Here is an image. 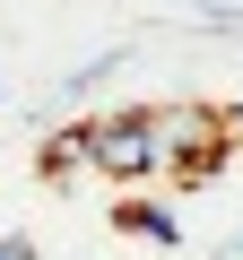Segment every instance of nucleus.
<instances>
[{"instance_id": "f257e3e1", "label": "nucleus", "mask_w": 243, "mask_h": 260, "mask_svg": "<svg viewBox=\"0 0 243 260\" xmlns=\"http://www.w3.org/2000/svg\"><path fill=\"white\" fill-rule=\"evenodd\" d=\"M157 130H165V174H174V182H208V174L234 156L217 104H157Z\"/></svg>"}, {"instance_id": "f03ea898", "label": "nucleus", "mask_w": 243, "mask_h": 260, "mask_svg": "<svg viewBox=\"0 0 243 260\" xmlns=\"http://www.w3.org/2000/svg\"><path fill=\"white\" fill-rule=\"evenodd\" d=\"M87 165L113 174V182L165 174V130H157V113H104V121H87Z\"/></svg>"}, {"instance_id": "7ed1b4c3", "label": "nucleus", "mask_w": 243, "mask_h": 260, "mask_svg": "<svg viewBox=\"0 0 243 260\" xmlns=\"http://www.w3.org/2000/svg\"><path fill=\"white\" fill-rule=\"evenodd\" d=\"M78 174H96L87 165V121H70V130L44 139V182H78Z\"/></svg>"}, {"instance_id": "20e7f679", "label": "nucleus", "mask_w": 243, "mask_h": 260, "mask_svg": "<svg viewBox=\"0 0 243 260\" xmlns=\"http://www.w3.org/2000/svg\"><path fill=\"white\" fill-rule=\"evenodd\" d=\"M122 234H148V243H174L183 225H174V208H148V200H131V208H122Z\"/></svg>"}, {"instance_id": "39448f33", "label": "nucleus", "mask_w": 243, "mask_h": 260, "mask_svg": "<svg viewBox=\"0 0 243 260\" xmlns=\"http://www.w3.org/2000/svg\"><path fill=\"white\" fill-rule=\"evenodd\" d=\"M226 139H234V156H243V104H226Z\"/></svg>"}, {"instance_id": "423d86ee", "label": "nucleus", "mask_w": 243, "mask_h": 260, "mask_svg": "<svg viewBox=\"0 0 243 260\" xmlns=\"http://www.w3.org/2000/svg\"><path fill=\"white\" fill-rule=\"evenodd\" d=\"M0 260H35V243H18V234H9V243H0Z\"/></svg>"}]
</instances>
